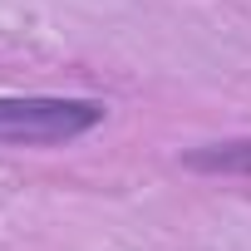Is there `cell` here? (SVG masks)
Returning a JSON list of instances; mask_svg holds the SVG:
<instances>
[{"instance_id": "cell-2", "label": "cell", "mask_w": 251, "mask_h": 251, "mask_svg": "<svg viewBox=\"0 0 251 251\" xmlns=\"http://www.w3.org/2000/svg\"><path fill=\"white\" fill-rule=\"evenodd\" d=\"M182 168L207 173V177H251V138H222L182 153Z\"/></svg>"}, {"instance_id": "cell-1", "label": "cell", "mask_w": 251, "mask_h": 251, "mask_svg": "<svg viewBox=\"0 0 251 251\" xmlns=\"http://www.w3.org/2000/svg\"><path fill=\"white\" fill-rule=\"evenodd\" d=\"M99 99L64 94H0V148H64L103 123Z\"/></svg>"}]
</instances>
